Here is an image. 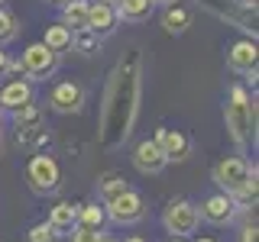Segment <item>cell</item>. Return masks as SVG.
Wrapping results in <instances>:
<instances>
[{
	"label": "cell",
	"instance_id": "4",
	"mask_svg": "<svg viewBox=\"0 0 259 242\" xmlns=\"http://www.w3.org/2000/svg\"><path fill=\"white\" fill-rule=\"evenodd\" d=\"M26 184L32 194L46 197V194H55L62 184V168L49 152H36L29 161H26Z\"/></svg>",
	"mask_w": 259,
	"mask_h": 242
},
{
	"label": "cell",
	"instance_id": "10",
	"mask_svg": "<svg viewBox=\"0 0 259 242\" xmlns=\"http://www.w3.org/2000/svg\"><path fill=\"white\" fill-rule=\"evenodd\" d=\"M84 103H88V94L78 81H59V84H52V91H49V107L55 113H62V116L81 113Z\"/></svg>",
	"mask_w": 259,
	"mask_h": 242
},
{
	"label": "cell",
	"instance_id": "28",
	"mask_svg": "<svg viewBox=\"0 0 259 242\" xmlns=\"http://www.w3.org/2000/svg\"><path fill=\"white\" fill-rule=\"evenodd\" d=\"M259 239V229H256V220H246L240 229V242H256Z\"/></svg>",
	"mask_w": 259,
	"mask_h": 242
},
{
	"label": "cell",
	"instance_id": "33",
	"mask_svg": "<svg viewBox=\"0 0 259 242\" xmlns=\"http://www.w3.org/2000/svg\"><path fill=\"white\" fill-rule=\"evenodd\" d=\"M240 4H246V7H253V10H256V0H240Z\"/></svg>",
	"mask_w": 259,
	"mask_h": 242
},
{
	"label": "cell",
	"instance_id": "35",
	"mask_svg": "<svg viewBox=\"0 0 259 242\" xmlns=\"http://www.w3.org/2000/svg\"><path fill=\"white\" fill-rule=\"evenodd\" d=\"M168 242H188V239H178V236H172V239H168Z\"/></svg>",
	"mask_w": 259,
	"mask_h": 242
},
{
	"label": "cell",
	"instance_id": "19",
	"mask_svg": "<svg viewBox=\"0 0 259 242\" xmlns=\"http://www.w3.org/2000/svg\"><path fill=\"white\" fill-rule=\"evenodd\" d=\"M88 4L91 0H65L62 4V26H68L71 32L88 26Z\"/></svg>",
	"mask_w": 259,
	"mask_h": 242
},
{
	"label": "cell",
	"instance_id": "18",
	"mask_svg": "<svg viewBox=\"0 0 259 242\" xmlns=\"http://www.w3.org/2000/svg\"><path fill=\"white\" fill-rule=\"evenodd\" d=\"M191 26V10L182 4H168L165 10H162V29L168 32V36H185Z\"/></svg>",
	"mask_w": 259,
	"mask_h": 242
},
{
	"label": "cell",
	"instance_id": "3",
	"mask_svg": "<svg viewBox=\"0 0 259 242\" xmlns=\"http://www.w3.org/2000/svg\"><path fill=\"white\" fill-rule=\"evenodd\" d=\"M194 4H198L201 10L214 13L227 26H237L246 39H256V10L253 7L240 4V0H194Z\"/></svg>",
	"mask_w": 259,
	"mask_h": 242
},
{
	"label": "cell",
	"instance_id": "40",
	"mask_svg": "<svg viewBox=\"0 0 259 242\" xmlns=\"http://www.w3.org/2000/svg\"><path fill=\"white\" fill-rule=\"evenodd\" d=\"M0 152H4V145H0Z\"/></svg>",
	"mask_w": 259,
	"mask_h": 242
},
{
	"label": "cell",
	"instance_id": "13",
	"mask_svg": "<svg viewBox=\"0 0 259 242\" xmlns=\"http://www.w3.org/2000/svg\"><path fill=\"white\" fill-rule=\"evenodd\" d=\"M156 145L162 149V155H165L168 161H185L191 155V139L182 133V129H168V126H162L156 136Z\"/></svg>",
	"mask_w": 259,
	"mask_h": 242
},
{
	"label": "cell",
	"instance_id": "8",
	"mask_svg": "<svg viewBox=\"0 0 259 242\" xmlns=\"http://www.w3.org/2000/svg\"><path fill=\"white\" fill-rule=\"evenodd\" d=\"M249 158L246 155H227L214 165V184L221 188L224 194H230V197H237V191L243 188V181L249 177Z\"/></svg>",
	"mask_w": 259,
	"mask_h": 242
},
{
	"label": "cell",
	"instance_id": "23",
	"mask_svg": "<svg viewBox=\"0 0 259 242\" xmlns=\"http://www.w3.org/2000/svg\"><path fill=\"white\" fill-rule=\"evenodd\" d=\"M101 42H104V39L97 36V32H91L88 26L71 32V48L81 52V55H97V52H101Z\"/></svg>",
	"mask_w": 259,
	"mask_h": 242
},
{
	"label": "cell",
	"instance_id": "6",
	"mask_svg": "<svg viewBox=\"0 0 259 242\" xmlns=\"http://www.w3.org/2000/svg\"><path fill=\"white\" fill-rule=\"evenodd\" d=\"M20 65H23V75H26V81H46V78L55 75V68H59V52L46 48L42 42H32V45L23 48Z\"/></svg>",
	"mask_w": 259,
	"mask_h": 242
},
{
	"label": "cell",
	"instance_id": "31",
	"mask_svg": "<svg viewBox=\"0 0 259 242\" xmlns=\"http://www.w3.org/2000/svg\"><path fill=\"white\" fill-rule=\"evenodd\" d=\"M123 242H149V239H143V236H130V239H123Z\"/></svg>",
	"mask_w": 259,
	"mask_h": 242
},
{
	"label": "cell",
	"instance_id": "36",
	"mask_svg": "<svg viewBox=\"0 0 259 242\" xmlns=\"http://www.w3.org/2000/svg\"><path fill=\"white\" fill-rule=\"evenodd\" d=\"M0 133H4V113H0Z\"/></svg>",
	"mask_w": 259,
	"mask_h": 242
},
{
	"label": "cell",
	"instance_id": "2",
	"mask_svg": "<svg viewBox=\"0 0 259 242\" xmlns=\"http://www.w3.org/2000/svg\"><path fill=\"white\" fill-rule=\"evenodd\" d=\"M224 126L233 145L240 149V155L256 142V100L243 84L230 87V97L224 103Z\"/></svg>",
	"mask_w": 259,
	"mask_h": 242
},
{
	"label": "cell",
	"instance_id": "17",
	"mask_svg": "<svg viewBox=\"0 0 259 242\" xmlns=\"http://www.w3.org/2000/svg\"><path fill=\"white\" fill-rule=\"evenodd\" d=\"M49 226H52L55 232H71L78 226V204H71V200H59L52 210H49Z\"/></svg>",
	"mask_w": 259,
	"mask_h": 242
},
{
	"label": "cell",
	"instance_id": "11",
	"mask_svg": "<svg viewBox=\"0 0 259 242\" xmlns=\"http://www.w3.org/2000/svg\"><path fill=\"white\" fill-rule=\"evenodd\" d=\"M36 103V87L26 78H13L0 87V113H16L23 107Z\"/></svg>",
	"mask_w": 259,
	"mask_h": 242
},
{
	"label": "cell",
	"instance_id": "5",
	"mask_svg": "<svg viewBox=\"0 0 259 242\" xmlns=\"http://www.w3.org/2000/svg\"><path fill=\"white\" fill-rule=\"evenodd\" d=\"M162 226H165V232H168V236L188 239L191 232H198V226H201L198 207H194L191 200H185V197L168 200V207L162 210Z\"/></svg>",
	"mask_w": 259,
	"mask_h": 242
},
{
	"label": "cell",
	"instance_id": "22",
	"mask_svg": "<svg viewBox=\"0 0 259 242\" xmlns=\"http://www.w3.org/2000/svg\"><path fill=\"white\" fill-rule=\"evenodd\" d=\"M107 223V210L104 204H78V226H91V229H104Z\"/></svg>",
	"mask_w": 259,
	"mask_h": 242
},
{
	"label": "cell",
	"instance_id": "24",
	"mask_svg": "<svg viewBox=\"0 0 259 242\" xmlns=\"http://www.w3.org/2000/svg\"><path fill=\"white\" fill-rule=\"evenodd\" d=\"M42 45L52 48V52H65V48H71V29L62 26V23H55V26H46V36H42Z\"/></svg>",
	"mask_w": 259,
	"mask_h": 242
},
{
	"label": "cell",
	"instance_id": "16",
	"mask_svg": "<svg viewBox=\"0 0 259 242\" xmlns=\"http://www.w3.org/2000/svg\"><path fill=\"white\" fill-rule=\"evenodd\" d=\"M113 10H117L120 23H133V26H140V23H149L156 4H152V0H120Z\"/></svg>",
	"mask_w": 259,
	"mask_h": 242
},
{
	"label": "cell",
	"instance_id": "32",
	"mask_svg": "<svg viewBox=\"0 0 259 242\" xmlns=\"http://www.w3.org/2000/svg\"><path fill=\"white\" fill-rule=\"evenodd\" d=\"M194 242H217V239H214V236H198Z\"/></svg>",
	"mask_w": 259,
	"mask_h": 242
},
{
	"label": "cell",
	"instance_id": "14",
	"mask_svg": "<svg viewBox=\"0 0 259 242\" xmlns=\"http://www.w3.org/2000/svg\"><path fill=\"white\" fill-rule=\"evenodd\" d=\"M256 62H259V48H256V39H237L230 48H227V65H230V71H237V75H249V71H256Z\"/></svg>",
	"mask_w": 259,
	"mask_h": 242
},
{
	"label": "cell",
	"instance_id": "12",
	"mask_svg": "<svg viewBox=\"0 0 259 242\" xmlns=\"http://www.w3.org/2000/svg\"><path fill=\"white\" fill-rule=\"evenodd\" d=\"M165 165H168V158L162 155V149L156 145V139H143L133 149V168L140 174H146V177L162 174V171H165Z\"/></svg>",
	"mask_w": 259,
	"mask_h": 242
},
{
	"label": "cell",
	"instance_id": "15",
	"mask_svg": "<svg viewBox=\"0 0 259 242\" xmlns=\"http://www.w3.org/2000/svg\"><path fill=\"white\" fill-rule=\"evenodd\" d=\"M120 26L117 20V10H113L110 4H101V0H94V4H88V29L97 32V36H110L113 29Z\"/></svg>",
	"mask_w": 259,
	"mask_h": 242
},
{
	"label": "cell",
	"instance_id": "26",
	"mask_svg": "<svg viewBox=\"0 0 259 242\" xmlns=\"http://www.w3.org/2000/svg\"><path fill=\"white\" fill-rule=\"evenodd\" d=\"M59 239H62V232H55L46 220L26 229V242H59Z\"/></svg>",
	"mask_w": 259,
	"mask_h": 242
},
{
	"label": "cell",
	"instance_id": "34",
	"mask_svg": "<svg viewBox=\"0 0 259 242\" xmlns=\"http://www.w3.org/2000/svg\"><path fill=\"white\" fill-rule=\"evenodd\" d=\"M101 4H110V7H117V4H120V0H101Z\"/></svg>",
	"mask_w": 259,
	"mask_h": 242
},
{
	"label": "cell",
	"instance_id": "7",
	"mask_svg": "<svg viewBox=\"0 0 259 242\" xmlns=\"http://www.w3.org/2000/svg\"><path fill=\"white\" fill-rule=\"evenodd\" d=\"M104 210H107V220L117 223V226H136V223L146 220V200L133 188L123 191L120 197H113L110 204H104Z\"/></svg>",
	"mask_w": 259,
	"mask_h": 242
},
{
	"label": "cell",
	"instance_id": "25",
	"mask_svg": "<svg viewBox=\"0 0 259 242\" xmlns=\"http://www.w3.org/2000/svg\"><path fill=\"white\" fill-rule=\"evenodd\" d=\"M16 36H20V20L7 7H0V45H10Z\"/></svg>",
	"mask_w": 259,
	"mask_h": 242
},
{
	"label": "cell",
	"instance_id": "30",
	"mask_svg": "<svg viewBox=\"0 0 259 242\" xmlns=\"http://www.w3.org/2000/svg\"><path fill=\"white\" fill-rule=\"evenodd\" d=\"M156 7H168V4H178V0H152Z\"/></svg>",
	"mask_w": 259,
	"mask_h": 242
},
{
	"label": "cell",
	"instance_id": "29",
	"mask_svg": "<svg viewBox=\"0 0 259 242\" xmlns=\"http://www.w3.org/2000/svg\"><path fill=\"white\" fill-rule=\"evenodd\" d=\"M7 62H10V55H7V48L0 45V78H4V71H7Z\"/></svg>",
	"mask_w": 259,
	"mask_h": 242
},
{
	"label": "cell",
	"instance_id": "38",
	"mask_svg": "<svg viewBox=\"0 0 259 242\" xmlns=\"http://www.w3.org/2000/svg\"><path fill=\"white\" fill-rule=\"evenodd\" d=\"M101 242H117V239H107V236H104V239H101Z\"/></svg>",
	"mask_w": 259,
	"mask_h": 242
},
{
	"label": "cell",
	"instance_id": "27",
	"mask_svg": "<svg viewBox=\"0 0 259 242\" xmlns=\"http://www.w3.org/2000/svg\"><path fill=\"white\" fill-rule=\"evenodd\" d=\"M104 229H91V226H75L71 229V242H101Z\"/></svg>",
	"mask_w": 259,
	"mask_h": 242
},
{
	"label": "cell",
	"instance_id": "21",
	"mask_svg": "<svg viewBox=\"0 0 259 242\" xmlns=\"http://www.w3.org/2000/svg\"><path fill=\"white\" fill-rule=\"evenodd\" d=\"M13 116V126H16V133H29V129H39L42 126V107L39 103H29V107H23V110H16L10 113Z\"/></svg>",
	"mask_w": 259,
	"mask_h": 242
},
{
	"label": "cell",
	"instance_id": "9",
	"mask_svg": "<svg viewBox=\"0 0 259 242\" xmlns=\"http://www.w3.org/2000/svg\"><path fill=\"white\" fill-rule=\"evenodd\" d=\"M237 213H240V204L230 197V194H224V191L204 197L201 207H198V216L204 223H210V226H230L233 220H237Z\"/></svg>",
	"mask_w": 259,
	"mask_h": 242
},
{
	"label": "cell",
	"instance_id": "39",
	"mask_svg": "<svg viewBox=\"0 0 259 242\" xmlns=\"http://www.w3.org/2000/svg\"><path fill=\"white\" fill-rule=\"evenodd\" d=\"M4 4H7V0H0V7H4Z\"/></svg>",
	"mask_w": 259,
	"mask_h": 242
},
{
	"label": "cell",
	"instance_id": "1",
	"mask_svg": "<svg viewBox=\"0 0 259 242\" xmlns=\"http://www.w3.org/2000/svg\"><path fill=\"white\" fill-rule=\"evenodd\" d=\"M143 103V55L140 48H130L117 58L113 71L107 75L101 100V123H97V139L107 152L123 149L126 139L136 129Z\"/></svg>",
	"mask_w": 259,
	"mask_h": 242
},
{
	"label": "cell",
	"instance_id": "20",
	"mask_svg": "<svg viewBox=\"0 0 259 242\" xmlns=\"http://www.w3.org/2000/svg\"><path fill=\"white\" fill-rule=\"evenodd\" d=\"M123 191H130V184H126V177L120 171H107V174H101V181H97V197H101V204H110V200L120 197Z\"/></svg>",
	"mask_w": 259,
	"mask_h": 242
},
{
	"label": "cell",
	"instance_id": "37",
	"mask_svg": "<svg viewBox=\"0 0 259 242\" xmlns=\"http://www.w3.org/2000/svg\"><path fill=\"white\" fill-rule=\"evenodd\" d=\"M46 4H65V0H46Z\"/></svg>",
	"mask_w": 259,
	"mask_h": 242
}]
</instances>
